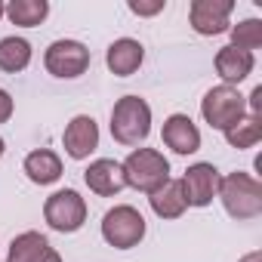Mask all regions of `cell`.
Segmentation results:
<instances>
[{
  "label": "cell",
  "mask_w": 262,
  "mask_h": 262,
  "mask_svg": "<svg viewBox=\"0 0 262 262\" xmlns=\"http://www.w3.org/2000/svg\"><path fill=\"white\" fill-rule=\"evenodd\" d=\"M148 204H151L155 216H161V219H179V216L185 213V207H188L179 179H167L158 191L148 194Z\"/></svg>",
  "instance_id": "15"
},
{
  "label": "cell",
  "mask_w": 262,
  "mask_h": 262,
  "mask_svg": "<svg viewBox=\"0 0 262 262\" xmlns=\"http://www.w3.org/2000/svg\"><path fill=\"white\" fill-rule=\"evenodd\" d=\"M83 182L90 185V191H96L99 198H114L126 188V179H123V167L111 158H99L93 161L86 170H83Z\"/></svg>",
  "instance_id": "11"
},
{
  "label": "cell",
  "mask_w": 262,
  "mask_h": 262,
  "mask_svg": "<svg viewBox=\"0 0 262 262\" xmlns=\"http://www.w3.org/2000/svg\"><path fill=\"white\" fill-rule=\"evenodd\" d=\"M151 133V105L142 96H123L111 108V136L120 145H139Z\"/></svg>",
  "instance_id": "1"
},
{
  "label": "cell",
  "mask_w": 262,
  "mask_h": 262,
  "mask_svg": "<svg viewBox=\"0 0 262 262\" xmlns=\"http://www.w3.org/2000/svg\"><path fill=\"white\" fill-rule=\"evenodd\" d=\"M164 7H167L164 0H151V4H145V0H129V10L136 16H158Z\"/></svg>",
  "instance_id": "22"
},
{
  "label": "cell",
  "mask_w": 262,
  "mask_h": 262,
  "mask_svg": "<svg viewBox=\"0 0 262 262\" xmlns=\"http://www.w3.org/2000/svg\"><path fill=\"white\" fill-rule=\"evenodd\" d=\"M120 167H123L126 185L136 188V191H145V194L158 191L170 179V161L158 148H136V151H129V158Z\"/></svg>",
  "instance_id": "3"
},
{
  "label": "cell",
  "mask_w": 262,
  "mask_h": 262,
  "mask_svg": "<svg viewBox=\"0 0 262 262\" xmlns=\"http://www.w3.org/2000/svg\"><path fill=\"white\" fill-rule=\"evenodd\" d=\"M43 219L50 222V228H56L62 234H71V231H77L86 222V201L74 188H62V191L47 198Z\"/></svg>",
  "instance_id": "6"
},
{
  "label": "cell",
  "mask_w": 262,
  "mask_h": 262,
  "mask_svg": "<svg viewBox=\"0 0 262 262\" xmlns=\"http://www.w3.org/2000/svg\"><path fill=\"white\" fill-rule=\"evenodd\" d=\"M231 47L244 50V53H253L262 47V22L259 19H244L231 28Z\"/></svg>",
  "instance_id": "21"
},
{
  "label": "cell",
  "mask_w": 262,
  "mask_h": 262,
  "mask_svg": "<svg viewBox=\"0 0 262 262\" xmlns=\"http://www.w3.org/2000/svg\"><path fill=\"white\" fill-rule=\"evenodd\" d=\"M222 207L228 210L231 219H256L262 213V185L259 179H253L250 173H228L219 179V191Z\"/></svg>",
  "instance_id": "2"
},
{
  "label": "cell",
  "mask_w": 262,
  "mask_h": 262,
  "mask_svg": "<svg viewBox=\"0 0 262 262\" xmlns=\"http://www.w3.org/2000/svg\"><path fill=\"white\" fill-rule=\"evenodd\" d=\"M201 114H204V120L213 126V129H231L244 114H247V102H244V96L234 90V86H213L207 96H204V102H201Z\"/></svg>",
  "instance_id": "5"
},
{
  "label": "cell",
  "mask_w": 262,
  "mask_h": 262,
  "mask_svg": "<svg viewBox=\"0 0 262 262\" xmlns=\"http://www.w3.org/2000/svg\"><path fill=\"white\" fill-rule=\"evenodd\" d=\"M164 145L173 148L176 155H194L201 148V129L188 114H170L164 120Z\"/></svg>",
  "instance_id": "12"
},
{
  "label": "cell",
  "mask_w": 262,
  "mask_h": 262,
  "mask_svg": "<svg viewBox=\"0 0 262 262\" xmlns=\"http://www.w3.org/2000/svg\"><path fill=\"white\" fill-rule=\"evenodd\" d=\"M219 170L213 164H194L185 170V176L179 179L182 182V194H185V204L188 207H210L216 191H219Z\"/></svg>",
  "instance_id": "8"
},
{
  "label": "cell",
  "mask_w": 262,
  "mask_h": 262,
  "mask_svg": "<svg viewBox=\"0 0 262 262\" xmlns=\"http://www.w3.org/2000/svg\"><path fill=\"white\" fill-rule=\"evenodd\" d=\"M253 65H256V62H253V53H244V50H237V47H231V43L216 53V74L225 80V86L247 80L250 71H253Z\"/></svg>",
  "instance_id": "14"
},
{
  "label": "cell",
  "mask_w": 262,
  "mask_h": 262,
  "mask_svg": "<svg viewBox=\"0 0 262 262\" xmlns=\"http://www.w3.org/2000/svg\"><path fill=\"white\" fill-rule=\"evenodd\" d=\"M142 59H145V50H142V43L133 40V37H120V40H114V43L108 47V53H105L108 71L117 74V77L136 74L139 65H142Z\"/></svg>",
  "instance_id": "13"
},
{
  "label": "cell",
  "mask_w": 262,
  "mask_h": 262,
  "mask_svg": "<svg viewBox=\"0 0 262 262\" xmlns=\"http://www.w3.org/2000/svg\"><path fill=\"white\" fill-rule=\"evenodd\" d=\"M43 65L53 77H80L90 68V50L80 40H53Z\"/></svg>",
  "instance_id": "7"
},
{
  "label": "cell",
  "mask_w": 262,
  "mask_h": 262,
  "mask_svg": "<svg viewBox=\"0 0 262 262\" xmlns=\"http://www.w3.org/2000/svg\"><path fill=\"white\" fill-rule=\"evenodd\" d=\"M50 13V4L47 0H13L7 4V16L13 25H22V28H34L47 19Z\"/></svg>",
  "instance_id": "20"
},
{
  "label": "cell",
  "mask_w": 262,
  "mask_h": 262,
  "mask_svg": "<svg viewBox=\"0 0 262 262\" xmlns=\"http://www.w3.org/2000/svg\"><path fill=\"white\" fill-rule=\"evenodd\" d=\"M4 151H7V142H4V139H0V158H4Z\"/></svg>",
  "instance_id": "27"
},
{
  "label": "cell",
  "mask_w": 262,
  "mask_h": 262,
  "mask_svg": "<svg viewBox=\"0 0 262 262\" xmlns=\"http://www.w3.org/2000/svg\"><path fill=\"white\" fill-rule=\"evenodd\" d=\"M13 117V96L7 90H0V123H7Z\"/></svg>",
  "instance_id": "23"
},
{
  "label": "cell",
  "mask_w": 262,
  "mask_h": 262,
  "mask_svg": "<svg viewBox=\"0 0 262 262\" xmlns=\"http://www.w3.org/2000/svg\"><path fill=\"white\" fill-rule=\"evenodd\" d=\"M47 250H50V241L40 231H25V234L13 237L10 253H7V262H37Z\"/></svg>",
  "instance_id": "18"
},
{
  "label": "cell",
  "mask_w": 262,
  "mask_h": 262,
  "mask_svg": "<svg viewBox=\"0 0 262 262\" xmlns=\"http://www.w3.org/2000/svg\"><path fill=\"white\" fill-rule=\"evenodd\" d=\"M62 145L68 151V158L74 161H83L90 158L96 148H99V123L90 117V114H77L62 133Z\"/></svg>",
  "instance_id": "10"
},
{
  "label": "cell",
  "mask_w": 262,
  "mask_h": 262,
  "mask_svg": "<svg viewBox=\"0 0 262 262\" xmlns=\"http://www.w3.org/2000/svg\"><path fill=\"white\" fill-rule=\"evenodd\" d=\"M25 173L34 185H53L62 176V158L50 148H37L25 158Z\"/></svg>",
  "instance_id": "16"
},
{
  "label": "cell",
  "mask_w": 262,
  "mask_h": 262,
  "mask_svg": "<svg viewBox=\"0 0 262 262\" xmlns=\"http://www.w3.org/2000/svg\"><path fill=\"white\" fill-rule=\"evenodd\" d=\"M241 262H262V256H259V253H250V256H244Z\"/></svg>",
  "instance_id": "26"
},
{
  "label": "cell",
  "mask_w": 262,
  "mask_h": 262,
  "mask_svg": "<svg viewBox=\"0 0 262 262\" xmlns=\"http://www.w3.org/2000/svg\"><path fill=\"white\" fill-rule=\"evenodd\" d=\"M31 65V43L25 37H4L0 40V71L19 74Z\"/></svg>",
  "instance_id": "17"
},
{
  "label": "cell",
  "mask_w": 262,
  "mask_h": 262,
  "mask_svg": "<svg viewBox=\"0 0 262 262\" xmlns=\"http://www.w3.org/2000/svg\"><path fill=\"white\" fill-rule=\"evenodd\" d=\"M4 16H7V7H4V4H0V19H4Z\"/></svg>",
  "instance_id": "28"
},
{
  "label": "cell",
  "mask_w": 262,
  "mask_h": 262,
  "mask_svg": "<svg viewBox=\"0 0 262 262\" xmlns=\"http://www.w3.org/2000/svg\"><path fill=\"white\" fill-rule=\"evenodd\" d=\"M102 237L117 250L136 247L145 237V216L136 207L120 204V207H114L102 216Z\"/></svg>",
  "instance_id": "4"
},
{
  "label": "cell",
  "mask_w": 262,
  "mask_h": 262,
  "mask_svg": "<svg viewBox=\"0 0 262 262\" xmlns=\"http://www.w3.org/2000/svg\"><path fill=\"white\" fill-rule=\"evenodd\" d=\"M37 262H62V256H59V253H56V250L50 247V250H47V253H43V256H40Z\"/></svg>",
  "instance_id": "25"
},
{
  "label": "cell",
  "mask_w": 262,
  "mask_h": 262,
  "mask_svg": "<svg viewBox=\"0 0 262 262\" xmlns=\"http://www.w3.org/2000/svg\"><path fill=\"white\" fill-rule=\"evenodd\" d=\"M259 139H262V117H256V114H244L231 129H225V142L237 151L253 148Z\"/></svg>",
  "instance_id": "19"
},
{
  "label": "cell",
  "mask_w": 262,
  "mask_h": 262,
  "mask_svg": "<svg viewBox=\"0 0 262 262\" xmlns=\"http://www.w3.org/2000/svg\"><path fill=\"white\" fill-rule=\"evenodd\" d=\"M234 4L231 0H194L191 10H188V19H191V28L204 37H216L222 31H228V16H231Z\"/></svg>",
  "instance_id": "9"
},
{
  "label": "cell",
  "mask_w": 262,
  "mask_h": 262,
  "mask_svg": "<svg viewBox=\"0 0 262 262\" xmlns=\"http://www.w3.org/2000/svg\"><path fill=\"white\" fill-rule=\"evenodd\" d=\"M259 111H262V86H256V90L250 93V114L259 117Z\"/></svg>",
  "instance_id": "24"
}]
</instances>
